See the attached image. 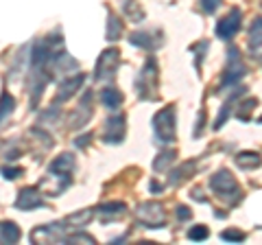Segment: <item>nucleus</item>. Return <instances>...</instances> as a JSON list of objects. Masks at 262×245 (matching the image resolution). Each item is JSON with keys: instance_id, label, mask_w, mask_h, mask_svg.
I'll use <instances>...</instances> for the list:
<instances>
[{"instance_id": "nucleus-22", "label": "nucleus", "mask_w": 262, "mask_h": 245, "mask_svg": "<svg viewBox=\"0 0 262 245\" xmlns=\"http://www.w3.org/2000/svg\"><path fill=\"white\" fill-rule=\"evenodd\" d=\"M122 33V22L116 18V15H110L107 20V39H118Z\"/></svg>"}, {"instance_id": "nucleus-12", "label": "nucleus", "mask_w": 262, "mask_h": 245, "mask_svg": "<svg viewBox=\"0 0 262 245\" xmlns=\"http://www.w3.org/2000/svg\"><path fill=\"white\" fill-rule=\"evenodd\" d=\"M125 210H127V206L122 201H110V203H103L94 215H98V219H101L103 223H107V221H114V219H120L125 215Z\"/></svg>"}, {"instance_id": "nucleus-30", "label": "nucleus", "mask_w": 262, "mask_h": 245, "mask_svg": "<svg viewBox=\"0 0 262 245\" xmlns=\"http://www.w3.org/2000/svg\"><path fill=\"white\" fill-rule=\"evenodd\" d=\"M90 140H92V134H85V136H81V140H77L75 145H77V147H85Z\"/></svg>"}, {"instance_id": "nucleus-26", "label": "nucleus", "mask_w": 262, "mask_h": 245, "mask_svg": "<svg viewBox=\"0 0 262 245\" xmlns=\"http://www.w3.org/2000/svg\"><path fill=\"white\" fill-rule=\"evenodd\" d=\"M0 173H3V177H7V179H15V177H20L24 171L20 167H3Z\"/></svg>"}, {"instance_id": "nucleus-23", "label": "nucleus", "mask_w": 262, "mask_h": 245, "mask_svg": "<svg viewBox=\"0 0 262 245\" xmlns=\"http://www.w3.org/2000/svg\"><path fill=\"white\" fill-rule=\"evenodd\" d=\"M175 156H177V153H175L173 149H170V151H164V153H160V158L153 162V169H155V171H162V167H164V165L168 167L170 162L175 160Z\"/></svg>"}, {"instance_id": "nucleus-18", "label": "nucleus", "mask_w": 262, "mask_h": 245, "mask_svg": "<svg viewBox=\"0 0 262 245\" xmlns=\"http://www.w3.org/2000/svg\"><path fill=\"white\" fill-rule=\"evenodd\" d=\"M94 217V210H83V212H75V215L66 217L63 226L66 228H85Z\"/></svg>"}, {"instance_id": "nucleus-10", "label": "nucleus", "mask_w": 262, "mask_h": 245, "mask_svg": "<svg viewBox=\"0 0 262 245\" xmlns=\"http://www.w3.org/2000/svg\"><path fill=\"white\" fill-rule=\"evenodd\" d=\"M44 206V197L39 195L37 189H22L18 193V199H15V208L20 210H35V208H42Z\"/></svg>"}, {"instance_id": "nucleus-1", "label": "nucleus", "mask_w": 262, "mask_h": 245, "mask_svg": "<svg viewBox=\"0 0 262 245\" xmlns=\"http://www.w3.org/2000/svg\"><path fill=\"white\" fill-rule=\"evenodd\" d=\"M75 156L72 153H61L59 158H55L48 167V179H57V186L53 195H59L70 186L72 182V171H75Z\"/></svg>"}, {"instance_id": "nucleus-27", "label": "nucleus", "mask_w": 262, "mask_h": 245, "mask_svg": "<svg viewBox=\"0 0 262 245\" xmlns=\"http://www.w3.org/2000/svg\"><path fill=\"white\" fill-rule=\"evenodd\" d=\"M225 241H245V232H241V230H225L223 234Z\"/></svg>"}, {"instance_id": "nucleus-3", "label": "nucleus", "mask_w": 262, "mask_h": 245, "mask_svg": "<svg viewBox=\"0 0 262 245\" xmlns=\"http://www.w3.org/2000/svg\"><path fill=\"white\" fill-rule=\"evenodd\" d=\"M245 75H247V68H245V64L241 62L238 51H236V48H229V53H227V66L223 70V77H221L219 92H225L227 88H234Z\"/></svg>"}, {"instance_id": "nucleus-14", "label": "nucleus", "mask_w": 262, "mask_h": 245, "mask_svg": "<svg viewBox=\"0 0 262 245\" xmlns=\"http://www.w3.org/2000/svg\"><path fill=\"white\" fill-rule=\"evenodd\" d=\"M90 116H92V92H85L83 101L79 103V110L75 114V118H72V127H83L90 120Z\"/></svg>"}, {"instance_id": "nucleus-24", "label": "nucleus", "mask_w": 262, "mask_h": 245, "mask_svg": "<svg viewBox=\"0 0 262 245\" xmlns=\"http://www.w3.org/2000/svg\"><path fill=\"white\" fill-rule=\"evenodd\" d=\"M256 99H249V101H243L241 103V110L238 112H236V116H238V118H243V120H247L249 118V112L253 110V108H256Z\"/></svg>"}, {"instance_id": "nucleus-20", "label": "nucleus", "mask_w": 262, "mask_h": 245, "mask_svg": "<svg viewBox=\"0 0 262 245\" xmlns=\"http://www.w3.org/2000/svg\"><path fill=\"white\" fill-rule=\"evenodd\" d=\"M249 46L251 51H258L262 46V18H256L249 27Z\"/></svg>"}, {"instance_id": "nucleus-28", "label": "nucleus", "mask_w": 262, "mask_h": 245, "mask_svg": "<svg viewBox=\"0 0 262 245\" xmlns=\"http://www.w3.org/2000/svg\"><path fill=\"white\" fill-rule=\"evenodd\" d=\"M219 5H221V0H201V7L206 13H214L219 9Z\"/></svg>"}, {"instance_id": "nucleus-9", "label": "nucleus", "mask_w": 262, "mask_h": 245, "mask_svg": "<svg viewBox=\"0 0 262 245\" xmlns=\"http://www.w3.org/2000/svg\"><path fill=\"white\" fill-rule=\"evenodd\" d=\"M125 132H127V120L122 114H116V116L107 118V122H105V132H103V140L105 142H116L120 145L122 140H125Z\"/></svg>"}, {"instance_id": "nucleus-2", "label": "nucleus", "mask_w": 262, "mask_h": 245, "mask_svg": "<svg viewBox=\"0 0 262 245\" xmlns=\"http://www.w3.org/2000/svg\"><path fill=\"white\" fill-rule=\"evenodd\" d=\"M175 108L168 105V108L160 110L153 116V134L158 138V142L162 145H170L175 142Z\"/></svg>"}, {"instance_id": "nucleus-16", "label": "nucleus", "mask_w": 262, "mask_h": 245, "mask_svg": "<svg viewBox=\"0 0 262 245\" xmlns=\"http://www.w3.org/2000/svg\"><path fill=\"white\" fill-rule=\"evenodd\" d=\"M20 228L15 226L13 221H5L0 223V243H18L20 241Z\"/></svg>"}, {"instance_id": "nucleus-29", "label": "nucleus", "mask_w": 262, "mask_h": 245, "mask_svg": "<svg viewBox=\"0 0 262 245\" xmlns=\"http://www.w3.org/2000/svg\"><path fill=\"white\" fill-rule=\"evenodd\" d=\"M177 217L184 219V221H188V219L192 217V212H190V208H188V206H179L177 208Z\"/></svg>"}, {"instance_id": "nucleus-15", "label": "nucleus", "mask_w": 262, "mask_h": 245, "mask_svg": "<svg viewBox=\"0 0 262 245\" xmlns=\"http://www.w3.org/2000/svg\"><path fill=\"white\" fill-rule=\"evenodd\" d=\"M101 103L105 105V108H110V110H118L120 103H122V92L118 88H114V86L103 88L101 90Z\"/></svg>"}, {"instance_id": "nucleus-4", "label": "nucleus", "mask_w": 262, "mask_h": 245, "mask_svg": "<svg viewBox=\"0 0 262 245\" xmlns=\"http://www.w3.org/2000/svg\"><path fill=\"white\" fill-rule=\"evenodd\" d=\"M210 189L214 191V195H219V197L225 199V201H236V195H241L238 182H236L234 175L229 173V171H225V169L212 175Z\"/></svg>"}, {"instance_id": "nucleus-19", "label": "nucleus", "mask_w": 262, "mask_h": 245, "mask_svg": "<svg viewBox=\"0 0 262 245\" xmlns=\"http://www.w3.org/2000/svg\"><path fill=\"white\" fill-rule=\"evenodd\" d=\"M13 110H15V99L5 90L3 96H0V125L5 122V118L9 120V116H11Z\"/></svg>"}, {"instance_id": "nucleus-8", "label": "nucleus", "mask_w": 262, "mask_h": 245, "mask_svg": "<svg viewBox=\"0 0 262 245\" xmlns=\"http://www.w3.org/2000/svg\"><path fill=\"white\" fill-rule=\"evenodd\" d=\"M241 22H243V11L241 9H232L227 15H223L219 22H216V37L221 39H232L236 35V31L241 29Z\"/></svg>"}, {"instance_id": "nucleus-6", "label": "nucleus", "mask_w": 262, "mask_h": 245, "mask_svg": "<svg viewBox=\"0 0 262 245\" xmlns=\"http://www.w3.org/2000/svg\"><path fill=\"white\" fill-rule=\"evenodd\" d=\"M155 84H158V64H155V59H146L142 72L136 79V90L140 99H151L153 90L158 88Z\"/></svg>"}, {"instance_id": "nucleus-25", "label": "nucleus", "mask_w": 262, "mask_h": 245, "mask_svg": "<svg viewBox=\"0 0 262 245\" xmlns=\"http://www.w3.org/2000/svg\"><path fill=\"white\" fill-rule=\"evenodd\" d=\"M208 234H210V230L206 226H196V228H192V230L188 232V239L190 241H201V239H208Z\"/></svg>"}, {"instance_id": "nucleus-21", "label": "nucleus", "mask_w": 262, "mask_h": 245, "mask_svg": "<svg viewBox=\"0 0 262 245\" xmlns=\"http://www.w3.org/2000/svg\"><path fill=\"white\" fill-rule=\"evenodd\" d=\"M194 162H186L184 167H179L175 173H170V184H179L182 179H186V177H190L192 175V171H194Z\"/></svg>"}, {"instance_id": "nucleus-17", "label": "nucleus", "mask_w": 262, "mask_h": 245, "mask_svg": "<svg viewBox=\"0 0 262 245\" xmlns=\"http://www.w3.org/2000/svg\"><path fill=\"white\" fill-rule=\"evenodd\" d=\"M234 160H236V165H238L241 169H245V171H247V169H258L262 165V158L258 156L256 151H243Z\"/></svg>"}, {"instance_id": "nucleus-11", "label": "nucleus", "mask_w": 262, "mask_h": 245, "mask_svg": "<svg viewBox=\"0 0 262 245\" xmlns=\"http://www.w3.org/2000/svg\"><path fill=\"white\" fill-rule=\"evenodd\" d=\"M129 44L138 48H146V51H158L162 46V35L160 33H149V31H136L129 35Z\"/></svg>"}, {"instance_id": "nucleus-7", "label": "nucleus", "mask_w": 262, "mask_h": 245, "mask_svg": "<svg viewBox=\"0 0 262 245\" xmlns=\"http://www.w3.org/2000/svg\"><path fill=\"white\" fill-rule=\"evenodd\" d=\"M138 221L144 223V228H162L164 221H166V212L160 203H142L138 208Z\"/></svg>"}, {"instance_id": "nucleus-13", "label": "nucleus", "mask_w": 262, "mask_h": 245, "mask_svg": "<svg viewBox=\"0 0 262 245\" xmlns=\"http://www.w3.org/2000/svg\"><path fill=\"white\" fill-rule=\"evenodd\" d=\"M85 81V77L83 75H75L72 79H68V81H63L61 84V88H59V94H57V99H55V105H59V103H63V101H68L72 94L77 92V90L81 88V84Z\"/></svg>"}, {"instance_id": "nucleus-5", "label": "nucleus", "mask_w": 262, "mask_h": 245, "mask_svg": "<svg viewBox=\"0 0 262 245\" xmlns=\"http://www.w3.org/2000/svg\"><path fill=\"white\" fill-rule=\"evenodd\" d=\"M118 62H120L118 48H105V51L101 53V57H98V62H96L94 79L96 81H110L114 75H116Z\"/></svg>"}, {"instance_id": "nucleus-31", "label": "nucleus", "mask_w": 262, "mask_h": 245, "mask_svg": "<svg viewBox=\"0 0 262 245\" xmlns=\"http://www.w3.org/2000/svg\"><path fill=\"white\" fill-rule=\"evenodd\" d=\"M260 62H262V57H260Z\"/></svg>"}]
</instances>
